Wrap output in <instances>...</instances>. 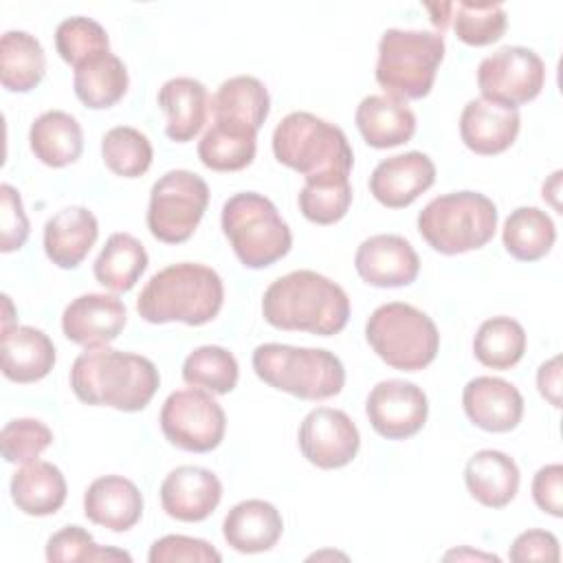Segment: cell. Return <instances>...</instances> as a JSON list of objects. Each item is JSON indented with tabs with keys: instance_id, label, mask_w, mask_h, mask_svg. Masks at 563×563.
Wrapping results in <instances>:
<instances>
[{
	"instance_id": "52a82bcc",
	"label": "cell",
	"mask_w": 563,
	"mask_h": 563,
	"mask_svg": "<svg viewBox=\"0 0 563 563\" xmlns=\"http://www.w3.org/2000/svg\"><path fill=\"white\" fill-rule=\"evenodd\" d=\"M275 158L308 176L347 174L354 165V152L345 132L310 112H290L273 130Z\"/></svg>"
},
{
	"instance_id": "d6986e66",
	"label": "cell",
	"mask_w": 563,
	"mask_h": 563,
	"mask_svg": "<svg viewBox=\"0 0 563 563\" xmlns=\"http://www.w3.org/2000/svg\"><path fill=\"white\" fill-rule=\"evenodd\" d=\"M435 183V165L422 152H405L380 161L369 176L372 196L387 209L409 207Z\"/></svg>"
},
{
	"instance_id": "ba28073f",
	"label": "cell",
	"mask_w": 563,
	"mask_h": 563,
	"mask_svg": "<svg viewBox=\"0 0 563 563\" xmlns=\"http://www.w3.org/2000/svg\"><path fill=\"white\" fill-rule=\"evenodd\" d=\"M222 231L246 268H266L292 246V233L277 207L257 191L233 194L222 205Z\"/></svg>"
},
{
	"instance_id": "277c9868",
	"label": "cell",
	"mask_w": 563,
	"mask_h": 563,
	"mask_svg": "<svg viewBox=\"0 0 563 563\" xmlns=\"http://www.w3.org/2000/svg\"><path fill=\"white\" fill-rule=\"evenodd\" d=\"M253 369L266 385L301 400H328L345 385L341 358L323 347L264 343L253 350Z\"/></svg>"
},
{
	"instance_id": "d4e9b609",
	"label": "cell",
	"mask_w": 563,
	"mask_h": 563,
	"mask_svg": "<svg viewBox=\"0 0 563 563\" xmlns=\"http://www.w3.org/2000/svg\"><path fill=\"white\" fill-rule=\"evenodd\" d=\"M2 374L20 385L37 383L55 365V345L33 325H13L0 336Z\"/></svg>"
},
{
	"instance_id": "d590c367",
	"label": "cell",
	"mask_w": 563,
	"mask_h": 563,
	"mask_svg": "<svg viewBox=\"0 0 563 563\" xmlns=\"http://www.w3.org/2000/svg\"><path fill=\"white\" fill-rule=\"evenodd\" d=\"M473 352L490 369H510L526 352V330L510 317H490L477 328Z\"/></svg>"
},
{
	"instance_id": "ee69618b",
	"label": "cell",
	"mask_w": 563,
	"mask_h": 563,
	"mask_svg": "<svg viewBox=\"0 0 563 563\" xmlns=\"http://www.w3.org/2000/svg\"><path fill=\"white\" fill-rule=\"evenodd\" d=\"M150 563H220L222 554L205 539L187 534H165L156 539L147 554Z\"/></svg>"
},
{
	"instance_id": "ac0fdd59",
	"label": "cell",
	"mask_w": 563,
	"mask_h": 563,
	"mask_svg": "<svg viewBox=\"0 0 563 563\" xmlns=\"http://www.w3.org/2000/svg\"><path fill=\"white\" fill-rule=\"evenodd\" d=\"M462 407L466 418L490 433L512 431L523 418L521 391L497 376H475L464 385Z\"/></svg>"
},
{
	"instance_id": "74e56055",
	"label": "cell",
	"mask_w": 563,
	"mask_h": 563,
	"mask_svg": "<svg viewBox=\"0 0 563 563\" xmlns=\"http://www.w3.org/2000/svg\"><path fill=\"white\" fill-rule=\"evenodd\" d=\"M240 367L235 356L220 345H200L187 354L183 363V380L189 387L211 394H229L235 389Z\"/></svg>"
},
{
	"instance_id": "bcb514c9",
	"label": "cell",
	"mask_w": 563,
	"mask_h": 563,
	"mask_svg": "<svg viewBox=\"0 0 563 563\" xmlns=\"http://www.w3.org/2000/svg\"><path fill=\"white\" fill-rule=\"evenodd\" d=\"M508 556L515 563H530V561L556 563L561 559L559 539L548 530H526L512 541Z\"/></svg>"
},
{
	"instance_id": "f1b7e54d",
	"label": "cell",
	"mask_w": 563,
	"mask_h": 563,
	"mask_svg": "<svg viewBox=\"0 0 563 563\" xmlns=\"http://www.w3.org/2000/svg\"><path fill=\"white\" fill-rule=\"evenodd\" d=\"M11 499L24 515L48 517L55 515L66 501V477L53 464L44 460L26 462L11 477Z\"/></svg>"
},
{
	"instance_id": "f907efd6",
	"label": "cell",
	"mask_w": 563,
	"mask_h": 563,
	"mask_svg": "<svg viewBox=\"0 0 563 563\" xmlns=\"http://www.w3.org/2000/svg\"><path fill=\"white\" fill-rule=\"evenodd\" d=\"M464 556H468V559H488V561H499V556H495V554H482V552H471V550H453V552H449L444 559H464Z\"/></svg>"
},
{
	"instance_id": "8d00e7d4",
	"label": "cell",
	"mask_w": 563,
	"mask_h": 563,
	"mask_svg": "<svg viewBox=\"0 0 563 563\" xmlns=\"http://www.w3.org/2000/svg\"><path fill=\"white\" fill-rule=\"evenodd\" d=\"M299 211L314 224L339 222L352 205V185L347 174L308 176L299 191Z\"/></svg>"
},
{
	"instance_id": "c3c4849f",
	"label": "cell",
	"mask_w": 563,
	"mask_h": 563,
	"mask_svg": "<svg viewBox=\"0 0 563 563\" xmlns=\"http://www.w3.org/2000/svg\"><path fill=\"white\" fill-rule=\"evenodd\" d=\"M537 387H539V394L552 407H561V356H552L550 361L539 365Z\"/></svg>"
},
{
	"instance_id": "7c38bea8",
	"label": "cell",
	"mask_w": 563,
	"mask_h": 563,
	"mask_svg": "<svg viewBox=\"0 0 563 563\" xmlns=\"http://www.w3.org/2000/svg\"><path fill=\"white\" fill-rule=\"evenodd\" d=\"M543 84L545 64L526 46H501L477 66V88L482 99L515 110L539 97Z\"/></svg>"
},
{
	"instance_id": "ab89813d",
	"label": "cell",
	"mask_w": 563,
	"mask_h": 563,
	"mask_svg": "<svg viewBox=\"0 0 563 563\" xmlns=\"http://www.w3.org/2000/svg\"><path fill=\"white\" fill-rule=\"evenodd\" d=\"M55 48L66 64L77 68L97 55L110 53V40L106 29L97 20L86 15H73L57 24Z\"/></svg>"
},
{
	"instance_id": "7402d4cb",
	"label": "cell",
	"mask_w": 563,
	"mask_h": 563,
	"mask_svg": "<svg viewBox=\"0 0 563 563\" xmlns=\"http://www.w3.org/2000/svg\"><path fill=\"white\" fill-rule=\"evenodd\" d=\"M84 515L112 532H125L136 526L143 515V495L132 479L103 475L86 488Z\"/></svg>"
},
{
	"instance_id": "d6a6232c",
	"label": "cell",
	"mask_w": 563,
	"mask_h": 563,
	"mask_svg": "<svg viewBox=\"0 0 563 563\" xmlns=\"http://www.w3.org/2000/svg\"><path fill=\"white\" fill-rule=\"evenodd\" d=\"M46 73V55L35 35L4 31L0 40V81L11 92L33 90Z\"/></svg>"
},
{
	"instance_id": "8992f818",
	"label": "cell",
	"mask_w": 563,
	"mask_h": 563,
	"mask_svg": "<svg viewBox=\"0 0 563 563\" xmlns=\"http://www.w3.org/2000/svg\"><path fill=\"white\" fill-rule=\"evenodd\" d=\"M442 59L444 37L440 33L387 29L378 42L374 75L387 97L422 99L431 92Z\"/></svg>"
},
{
	"instance_id": "4fadbf2b",
	"label": "cell",
	"mask_w": 563,
	"mask_h": 563,
	"mask_svg": "<svg viewBox=\"0 0 563 563\" xmlns=\"http://www.w3.org/2000/svg\"><path fill=\"white\" fill-rule=\"evenodd\" d=\"M365 413L378 435L387 440H407L424 427L429 400L416 383L387 378L372 387Z\"/></svg>"
},
{
	"instance_id": "f35d334b",
	"label": "cell",
	"mask_w": 563,
	"mask_h": 563,
	"mask_svg": "<svg viewBox=\"0 0 563 563\" xmlns=\"http://www.w3.org/2000/svg\"><path fill=\"white\" fill-rule=\"evenodd\" d=\"M101 156L112 174L123 178H139L150 169L154 150L141 130L132 125H117L103 134Z\"/></svg>"
},
{
	"instance_id": "ffe728a7",
	"label": "cell",
	"mask_w": 563,
	"mask_h": 563,
	"mask_svg": "<svg viewBox=\"0 0 563 563\" xmlns=\"http://www.w3.org/2000/svg\"><path fill=\"white\" fill-rule=\"evenodd\" d=\"M521 128L515 108L493 103L486 99H471L460 114V136L464 145L482 156L506 152Z\"/></svg>"
},
{
	"instance_id": "7bdbcfd3",
	"label": "cell",
	"mask_w": 563,
	"mask_h": 563,
	"mask_svg": "<svg viewBox=\"0 0 563 563\" xmlns=\"http://www.w3.org/2000/svg\"><path fill=\"white\" fill-rule=\"evenodd\" d=\"M2 457L11 464H26L53 444V431L35 418H15L0 433Z\"/></svg>"
},
{
	"instance_id": "e0dca14e",
	"label": "cell",
	"mask_w": 563,
	"mask_h": 563,
	"mask_svg": "<svg viewBox=\"0 0 563 563\" xmlns=\"http://www.w3.org/2000/svg\"><path fill=\"white\" fill-rule=\"evenodd\" d=\"M220 499L222 484L218 475L202 466H176L161 484V506L176 521H205L218 508Z\"/></svg>"
},
{
	"instance_id": "60d3db41",
	"label": "cell",
	"mask_w": 563,
	"mask_h": 563,
	"mask_svg": "<svg viewBox=\"0 0 563 563\" xmlns=\"http://www.w3.org/2000/svg\"><path fill=\"white\" fill-rule=\"evenodd\" d=\"M453 31L468 46H488L506 33V9L497 2H457L451 11Z\"/></svg>"
},
{
	"instance_id": "83f0119b",
	"label": "cell",
	"mask_w": 563,
	"mask_h": 563,
	"mask_svg": "<svg viewBox=\"0 0 563 563\" xmlns=\"http://www.w3.org/2000/svg\"><path fill=\"white\" fill-rule=\"evenodd\" d=\"M213 121L255 132L271 112V95L266 86L251 75H238L220 84L211 97Z\"/></svg>"
},
{
	"instance_id": "2e32d148",
	"label": "cell",
	"mask_w": 563,
	"mask_h": 563,
	"mask_svg": "<svg viewBox=\"0 0 563 563\" xmlns=\"http://www.w3.org/2000/svg\"><path fill=\"white\" fill-rule=\"evenodd\" d=\"M125 303L106 292H88L73 299L62 312V332L68 341L92 350L110 345L125 328Z\"/></svg>"
},
{
	"instance_id": "603a6c76",
	"label": "cell",
	"mask_w": 563,
	"mask_h": 563,
	"mask_svg": "<svg viewBox=\"0 0 563 563\" xmlns=\"http://www.w3.org/2000/svg\"><path fill=\"white\" fill-rule=\"evenodd\" d=\"M284 532V519L279 510L264 499H244L235 504L224 521V541L242 554H257L271 550Z\"/></svg>"
},
{
	"instance_id": "f546056e",
	"label": "cell",
	"mask_w": 563,
	"mask_h": 563,
	"mask_svg": "<svg viewBox=\"0 0 563 563\" xmlns=\"http://www.w3.org/2000/svg\"><path fill=\"white\" fill-rule=\"evenodd\" d=\"M35 158L48 167H66L81 156L84 132L77 119L64 110L42 112L29 130Z\"/></svg>"
},
{
	"instance_id": "b9f144b4",
	"label": "cell",
	"mask_w": 563,
	"mask_h": 563,
	"mask_svg": "<svg viewBox=\"0 0 563 563\" xmlns=\"http://www.w3.org/2000/svg\"><path fill=\"white\" fill-rule=\"evenodd\" d=\"M46 561H132L125 550L103 548L95 543L92 534L81 526H66L48 537L46 541Z\"/></svg>"
},
{
	"instance_id": "e575fe53",
	"label": "cell",
	"mask_w": 563,
	"mask_h": 563,
	"mask_svg": "<svg viewBox=\"0 0 563 563\" xmlns=\"http://www.w3.org/2000/svg\"><path fill=\"white\" fill-rule=\"evenodd\" d=\"M255 132L213 121L198 141V158L213 172H240L255 158Z\"/></svg>"
},
{
	"instance_id": "5bb4252c",
	"label": "cell",
	"mask_w": 563,
	"mask_h": 563,
	"mask_svg": "<svg viewBox=\"0 0 563 563\" xmlns=\"http://www.w3.org/2000/svg\"><path fill=\"white\" fill-rule=\"evenodd\" d=\"M297 442L310 464L332 471L347 466L356 457L361 433L345 411L317 407L301 420Z\"/></svg>"
},
{
	"instance_id": "cb8c5ba5",
	"label": "cell",
	"mask_w": 563,
	"mask_h": 563,
	"mask_svg": "<svg viewBox=\"0 0 563 563\" xmlns=\"http://www.w3.org/2000/svg\"><path fill=\"white\" fill-rule=\"evenodd\" d=\"M158 106L167 114L165 134L176 143L191 141L207 123L211 97L194 77H172L158 90Z\"/></svg>"
},
{
	"instance_id": "30bf717a",
	"label": "cell",
	"mask_w": 563,
	"mask_h": 563,
	"mask_svg": "<svg viewBox=\"0 0 563 563\" xmlns=\"http://www.w3.org/2000/svg\"><path fill=\"white\" fill-rule=\"evenodd\" d=\"M209 205V185L189 169L163 174L150 191L147 229L165 244L187 242L200 224Z\"/></svg>"
},
{
	"instance_id": "9a60e30c",
	"label": "cell",
	"mask_w": 563,
	"mask_h": 563,
	"mask_svg": "<svg viewBox=\"0 0 563 563\" xmlns=\"http://www.w3.org/2000/svg\"><path fill=\"white\" fill-rule=\"evenodd\" d=\"M354 268L369 286L400 288L416 282L420 273V257L402 235L378 233L358 244Z\"/></svg>"
},
{
	"instance_id": "3957f363",
	"label": "cell",
	"mask_w": 563,
	"mask_h": 563,
	"mask_svg": "<svg viewBox=\"0 0 563 563\" xmlns=\"http://www.w3.org/2000/svg\"><path fill=\"white\" fill-rule=\"evenodd\" d=\"M224 303L222 277L205 264L180 262L161 268L143 286L136 310L147 323L180 321L205 325L213 321Z\"/></svg>"
},
{
	"instance_id": "484cf974",
	"label": "cell",
	"mask_w": 563,
	"mask_h": 563,
	"mask_svg": "<svg viewBox=\"0 0 563 563\" xmlns=\"http://www.w3.org/2000/svg\"><path fill=\"white\" fill-rule=\"evenodd\" d=\"M356 128L369 147L387 150L411 141L416 132L413 110L387 95H367L361 99L356 114Z\"/></svg>"
},
{
	"instance_id": "5b68a950",
	"label": "cell",
	"mask_w": 563,
	"mask_h": 563,
	"mask_svg": "<svg viewBox=\"0 0 563 563\" xmlns=\"http://www.w3.org/2000/svg\"><path fill=\"white\" fill-rule=\"evenodd\" d=\"M497 207L479 191H451L433 198L418 213L422 240L442 255L486 246L497 231Z\"/></svg>"
},
{
	"instance_id": "9c48e42d",
	"label": "cell",
	"mask_w": 563,
	"mask_h": 563,
	"mask_svg": "<svg viewBox=\"0 0 563 563\" xmlns=\"http://www.w3.org/2000/svg\"><path fill=\"white\" fill-rule=\"evenodd\" d=\"M365 339L383 363L400 372L424 369L440 350L433 319L405 301L378 306L365 323Z\"/></svg>"
},
{
	"instance_id": "f6af8a7d",
	"label": "cell",
	"mask_w": 563,
	"mask_h": 563,
	"mask_svg": "<svg viewBox=\"0 0 563 563\" xmlns=\"http://www.w3.org/2000/svg\"><path fill=\"white\" fill-rule=\"evenodd\" d=\"M0 251L11 253L24 246L29 238V218L22 198L9 183L0 185Z\"/></svg>"
},
{
	"instance_id": "7dc6e473",
	"label": "cell",
	"mask_w": 563,
	"mask_h": 563,
	"mask_svg": "<svg viewBox=\"0 0 563 563\" xmlns=\"http://www.w3.org/2000/svg\"><path fill=\"white\" fill-rule=\"evenodd\" d=\"M561 484H563V466L561 464H545L532 477V499H534V504L543 512H548L556 519L563 515Z\"/></svg>"
},
{
	"instance_id": "44dd1931",
	"label": "cell",
	"mask_w": 563,
	"mask_h": 563,
	"mask_svg": "<svg viewBox=\"0 0 563 563\" xmlns=\"http://www.w3.org/2000/svg\"><path fill=\"white\" fill-rule=\"evenodd\" d=\"M99 238V222L86 207L73 205L53 213L44 224V253L59 268H77Z\"/></svg>"
},
{
	"instance_id": "8fae6325",
	"label": "cell",
	"mask_w": 563,
	"mask_h": 563,
	"mask_svg": "<svg viewBox=\"0 0 563 563\" xmlns=\"http://www.w3.org/2000/svg\"><path fill=\"white\" fill-rule=\"evenodd\" d=\"M158 422L169 444L191 453L213 451L227 431L224 409L198 387L172 391L163 402Z\"/></svg>"
},
{
	"instance_id": "1f68e13d",
	"label": "cell",
	"mask_w": 563,
	"mask_h": 563,
	"mask_svg": "<svg viewBox=\"0 0 563 563\" xmlns=\"http://www.w3.org/2000/svg\"><path fill=\"white\" fill-rule=\"evenodd\" d=\"M145 246L130 233H112L92 264L95 279L114 290L128 292L147 268Z\"/></svg>"
},
{
	"instance_id": "7a4b0ae2",
	"label": "cell",
	"mask_w": 563,
	"mask_h": 563,
	"mask_svg": "<svg viewBox=\"0 0 563 563\" xmlns=\"http://www.w3.org/2000/svg\"><path fill=\"white\" fill-rule=\"evenodd\" d=\"M262 314L277 330L332 336L347 325L350 299L336 282L301 268L271 282L262 297Z\"/></svg>"
},
{
	"instance_id": "6da1fadb",
	"label": "cell",
	"mask_w": 563,
	"mask_h": 563,
	"mask_svg": "<svg viewBox=\"0 0 563 563\" xmlns=\"http://www.w3.org/2000/svg\"><path fill=\"white\" fill-rule=\"evenodd\" d=\"M158 385L161 376L150 358L108 345L81 352L70 367L73 394L92 407L141 411L150 405Z\"/></svg>"
},
{
	"instance_id": "681fc988",
	"label": "cell",
	"mask_w": 563,
	"mask_h": 563,
	"mask_svg": "<svg viewBox=\"0 0 563 563\" xmlns=\"http://www.w3.org/2000/svg\"><path fill=\"white\" fill-rule=\"evenodd\" d=\"M427 9L431 11V22H433V26H438L440 31L449 26L453 4H427Z\"/></svg>"
},
{
	"instance_id": "836d02e7",
	"label": "cell",
	"mask_w": 563,
	"mask_h": 563,
	"mask_svg": "<svg viewBox=\"0 0 563 563\" xmlns=\"http://www.w3.org/2000/svg\"><path fill=\"white\" fill-rule=\"evenodd\" d=\"M556 240L552 218L539 207H517L504 222V249L519 262H537L545 257Z\"/></svg>"
},
{
	"instance_id": "4dcf8cb0",
	"label": "cell",
	"mask_w": 563,
	"mask_h": 563,
	"mask_svg": "<svg viewBox=\"0 0 563 563\" xmlns=\"http://www.w3.org/2000/svg\"><path fill=\"white\" fill-rule=\"evenodd\" d=\"M128 68L114 53H103L84 62L73 75L77 99L92 110L114 106L128 92Z\"/></svg>"
},
{
	"instance_id": "4316f807",
	"label": "cell",
	"mask_w": 563,
	"mask_h": 563,
	"mask_svg": "<svg viewBox=\"0 0 563 563\" xmlns=\"http://www.w3.org/2000/svg\"><path fill=\"white\" fill-rule=\"evenodd\" d=\"M519 468L510 455L482 449L464 466V484L475 501L486 508L508 506L519 490Z\"/></svg>"
}]
</instances>
